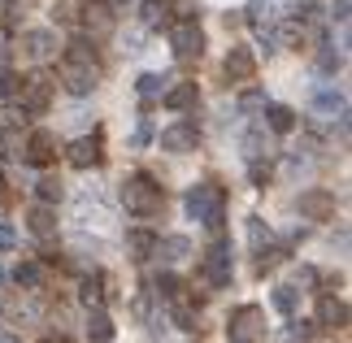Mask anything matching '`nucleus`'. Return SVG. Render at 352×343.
<instances>
[{
  "mask_svg": "<svg viewBox=\"0 0 352 343\" xmlns=\"http://www.w3.org/2000/svg\"><path fill=\"white\" fill-rule=\"evenodd\" d=\"M57 70H61V87L70 91V96H91L96 83H100V57H96V48H91L87 39L65 44Z\"/></svg>",
  "mask_w": 352,
  "mask_h": 343,
  "instance_id": "obj_1",
  "label": "nucleus"
},
{
  "mask_svg": "<svg viewBox=\"0 0 352 343\" xmlns=\"http://www.w3.org/2000/svg\"><path fill=\"white\" fill-rule=\"evenodd\" d=\"M118 196H122V209H126L131 217H157L161 204H166V191L157 187L153 174H131Z\"/></svg>",
  "mask_w": 352,
  "mask_h": 343,
  "instance_id": "obj_2",
  "label": "nucleus"
},
{
  "mask_svg": "<svg viewBox=\"0 0 352 343\" xmlns=\"http://www.w3.org/2000/svg\"><path fill=\"white\" fill-rule=\"evenodd\" d=\"M183 204H187V217H192V222H205V226L218 230L222 226V209H226V191L218 183H196L187 191Z\"/></svg>",
  "mask_w": 352,
  "mask_h": 343,
  "instance_id": "obj_3",
  "label": "nucleus"
},
{
  "mask_svg": "<svg viewBox=\"0 0 352 343\" xmlns=\"http://www.w3.org/2000/svg\"><path fill=\"white\" fill-rule=\"evenodd\" d=\"M243 148V161H248V178L256 187H265V178H270V157H274V135H270L265 126H252L248 135L239 140Z\"/></svg>",
  "mask_w": 352,
  "mask_h": 343,
  "instance_id": "obj_4",
  "label": "nucleus"
},
{
  "mask_svg": "<svg viewBox=\"0 0 352 343\" xmlns=\"http://www.w3.org/2000/svg\"><path fill=\"white\" fill-rule=\"evenodd\" d=\"M226 339L231 343H261L265 339V313L256 305H239L226 322Z\"/></svg>",
  "mask_w": 352,
  "mask_h": 343,
  "instance_id": "obj_5",
  "label": "nucleus"
},
{
  "mask_svg": "<svg viewBox=\"0 0 352 343\" xmlns=\"http://www.w3.org/2000/svg\"><path fill=\"white\" fill-rule=\"evenodd\" d=\"M170 48L179 61H200L205 57V31L196 26V18H179L170 26Z\"/></svg>",
  "mask_w": 352,
  "mask_h": 343,
  "instance_id": "obj_6",
  "label": "nucleus"
},
{
  "mask_svg": "<svg viewBox=\"0 0 352 343\" xmlns=\"http://www.w3.org/2000/svg\"><path fill=\"white\" fill-rule=\"evenodd\" d=\"M18 100H22V113H48L52 104V78L48 74H31L18 83Z\"/></svg>",
  "mask_w": 352,
  "mask_h": 343,
  "instance_id": "obj_7",
  "label": "nucleus"
},
{
  "mask_svg": "<svg viewBox=\"0 0 352 343\" xmlns=\"http://www.w3.org/2000/svg\"><path fill=\"white\" fill-rule=\"evenodd\" d=\"M78 13H83V31L91 39H109L113 35V5H104V0H87Z\"/></svg>",
  "mask_w": 352,
  "mask_h": 343,
  "instance_id": "obj_8",
  "label": "nucleus"
},
{
  "mask_svg": "<svg viewBox=\"0 0 352 343\" xmlns=\"http://www.w3.org/2000/svg\"><path fill=\"white\" fill-rule=\"evenodd\" d=\"M22 157L31 161V166H52V161H57V135L52 131H31L26 135V144H22Z\"/></svg>",
  "mask_w": 352,
  "mask_h": 343,
  "instance_id": "obj_9",
  "label": "nucleus"
},
{
  "mask_svg": "<svg viewBox=\"0 0 352 343\" xmlns=\"http://www.w3.org/2000/svg\"><path fill=\"white\" fill-rule=\"evenodd\" d=\"M196 144H200L196 122H174V126L161 131V148H166V153H196Z\"/></svg>",
  "mask_w": 352,
  "mask_h": 343,
  "instance_id": "obj_10",
  "label": "nucleus"
},
{
  "mask_svg": "<svg viewBox=\"0 0 352 343\" xmlns=\"http://www.w3.org/2000/svg\"><path fill=\"white\" fill-rule=\"evenodd\" d=\"M300 217H309V222H327V217H335V196L322 191V187L300 191Z\"/></svg>",
  "mask_w": 352,
  "mask_h": 343,
  "instance_id": "obj_11",
  "label": "nucleus"
},
{
  "mask_svg": "<svg viewBox=\"0 0 352 343\" xmlns=\"http://www.w3.org/2000/svg\"><path fill=\"white\" fill-rule=\"evenodd\" d=\"M205 274H209L213 287H226V283H231V248H226V239H218L205 252Z\"/></svg>",
  "mask_w": 352,
  "mask_h": 343,
  "instance_id": "obj_12",
  "label": "nucleus"
},
{
  "mask_svg": "<svg viewBox=\"0 0 352 343\" xmlns=\"http://www.w3.org/2000/svg\"><path fill=\"white\" fill-rule=\"evenodd\" d=\"M65 157H70V166H74V170H91V166H100V161H104V153H100V135H83V140H74Z\"/></svg>",
  "mask_w": 352,
  "mask_h": 343,
  "instance_id": "obj_13",
  "label": "nucleus"
},
{
  "mask_svg": "<svg viewBox=\"0 0 352 343\" xmlns=\"http://www.w3.org/2000/svg\"><path fill=\"white\" fill-rule=\"evenodd\" d=\"M22 48H26V57H31V61H52V57H57V35H52V31H26L22 35Z\"/></svg>",
  "mask_w": 352,
  "mask_h": 343,
  "instance_id": "obj_14",
  "label": "nucleus"
},
{
  "mask_svg": "<svg viewBox=\"0 0 352 343\" xmlns=\"http://www.w3.org/2000/svg\"><path fill=\"white\" fill-rule=\"evenodd\" d=\"M318 326H327V331H344L348 326V305L340 296H318Z\"/></svg>",
  "mask_w": 352,
  "mask_h": 343,
  "instance_id": "obj_15",
  "label": "nucleus"
},
{
  "mask_svg": "<svg viewBox=\"0 0 352 343\" xmlns=\"http://www.w3.org/2000/svg\"><path fill=\"white\" fill-rule=\"evenodd\" d=\"M222 70H226V78H231V83H248V78L256 74V57H252L248 48H231V52H226V65H222Z\"/></svg>",
  "mask_w": 352,
  "mask_h": 343,
  "instance_id": "obj_16",
  "label": "nucleus"
},
{
  "mask_svg": "<svg viewBox=\"0 0 352 343\" xmlns=\"http://www.w3.org/2000/svg\"><path fill=\"white\" fill-rule=\"evenodd\" d=\"M283 18H292V0H252V22L256 26H274Z\"/></svg>",
  "mask_w": 352,
  "mask_h": 343,
  "instance_id": "obj_17",
  "label": "nucleus"
},
{
  "mask_svg": "<svg viewBox=\"0 0 352 343\" xmlns=\"http://www.w3.org/2000/svg\"><path fill=\"white\" fill-rule=\"evenodd\" d=\"M314 113H318V118H327V122H344V118H348V100H344L340 91H331V87H327V91H318V96H314Z\"/></svg>",
  "mask_w": 352,
  "mask_h": 343,
  "instance_id": "obj_18",
  "label": "nucleus"
},
{
  "mask_svg": "<svg viewBox=\"0 0 352 343\" xmlns=\"http://www.w3.org/2000/svg\"><path fill=\"white\" fill-rule=\"evenodd\" d=\"M26 226H31V235H35V239H52V235H57V217H52L48 204H35L31 217H26Z\"/></svg>",
  "mask_w": 352,
  "mask_h": 343,
  "instance_id": "obj_19",
  "label": "nucleus"
},
{
  "mask_svg": "<svg viewBox=\"0 0 352 343\" xmlns=\"http://www.w3.org/2000/svg\"><path fill=\"white\" fill-rule=\"evenodd\" d=\"M87 339H91V343H109V339H113V322H109V313H104L100 305H91V318H87Z\"/></svg>",
  "mask_w": 352,
  "mask_h": 343,
  "instance_id": "obj_20",
  "label": "nucleus"
},
{
  "mask_svg": "<svg viewBox=\"0 0 352 343\" xmlns=\"http://www.w3.org/2000/svg\"><path fill=\"white\" fill-rule=\"evenodd\" d=\"M153 248H157V235H153V230H131V235H126V256L131 261H148V256H153Z\"/></svg>",
  "mask_w": 352,
  "mask_h": 343,
  "instance_id": "obj_21",
  "label": "nucleus"
},
{
  "mask_svg": "<svg viewBox=\"0 0 352 343\" xmlns=\"http://www.w3.org/2000/svg\"><path fill=\"white\" fill-rule=\"evenodd\" d=\"M140 22L148 26V31H161V26L170 22V5H166V0H144V5H140Z\"/></svg>",
  "mask_w": 352,
  "mask_h": 343,
  "instance_id": "obj_22",
  "label": "nucleus"
},
{
  "mask_svg": "<svg viewBox=\"0 0 352 343\" xmlns=\"http://www.w3.org/2000/svg\"><path fill=\"white\" fill-rule=\"evenodd\" d=\"M161 100H166V109L183 113V109H192V104H196V83H179V87L161 91Z\"/></svg>",
  "mask_w": 352,
  "mask_h": 343,
  "instance_id": "obj_23",
  "label": "nucleus"
},
{
  "mask_svg": "<svg viewBox=\"0 0 352 343\" xmlns=\"http://www.w3.org/2000/svg\"><path fill=\"white\" fill-rule=\"evenodd\" d=\"M187 252H192V239H183V235L157 239V248H153V256H161V261H183Z\"/></svg>",
  "mask_w": 352,
  "mask_h": 343,
  "instance_id": "obj_24",
  "label": "nucleus"
},
{
  "mask_svg": "<svg viewBox=\"0 0 352 343\" xmlns=\"http://www.w3.org/2000/svg\"><path fill=\"white\" fill-rule=\"evenodd\" d=\"M13 283L26 287V291H39V283H44V269H39L35 261H22V265L13 269Z\"/></svg>",
  "mask_w": 352,
  "mask_h": 343,
  "instance_id": "obj_25",
  "label": "nucleus"
},
{
  "mask_svg": "<svg viewBox=\"0 0 352 343\" xmlns=\"http://www.w3.org/2000/svg\"><path fill=\"white\" fill-rule=\"evenodd\" d=\"M265 118H270V131H274V135H283V131L296 126V113H292L287 104H265Z\"/></svg>",
  "mask_w": 352,
  "mask_h": 343,
  "instance_id": "obj_26",
  "label": "nucleus"
},
{
  "mask_svg": "<svg viewBox=\"0 0 352 343\" xmlns=\"http://www.w3.org/2000/svg\"><path fill=\"white\" fill-rule=\"evenodd\" d=\"M166 83H170L166 74H144V78H140V96H144V104H153L157 96L166 91Z\"/></svg>",
  "mask_w": 352,
  "mask_h": 343,
  "instance_id": "obj_27",
  "label": "nucleus"
},
{
  "mask_svg": "<svg viewBox=\"0 0 352 343\" xmlns=\"http://www.w3.org/2000/svg\"><path fill=\"white\" fill-rule=\"evenodd\" d=\"M35 191H39V200H44V204H52V200H61V178H39V183H35Z\"/></svg>",
  "mask_w": 352,
  "mask_h": 343,
  "instance_id": "obj_28",
  "label": "nucleus"
},
{
  "mask_svg": "<svg viewBox=\"0 0 352 343\" xmlns=\"http://www.w3.org/2000/svg\"><path fill=\"white\" fill-rule=\"evenodd\" d=\"M157 291L166 296V300H179L183 296V283L174 278V274H161V278H157Z\"/></svg>",
  "mask_w": 352,
  "mask_h": 343,
  "instance_id": "obj_29",
  "label": "nucleus"
},
{
  "mask_svg": "<svg viewBox=\"0 0 352 343\" xmlns=\"http://www.w3.org/2000/svg\"><path fill=\"white\" fill-rule=\"evenodd\" d=\"M292 18L314 22V18H318V0H292Z\"/></svg>",
  "mask_w": 352,
  "mask_h": 343,
  "instance_id": "obj_30",
  "label": "nucleus"
},
{
  "mask_svg": "<svg viewBox=\"0 0 352 343\" xmlns=\"http://www.w3.org/2000/svg\"><path fill=\"white\" fill-rule=\"evenodd\" d=\"M274 309L278 313H292L296 309V291H292V287H278V291H274Z\"/></svg>",
  "mask_w": 352,
  "mask_h": 343,
  "instance_id": "obj_31",
  "label": "nucleus"
},
{
  "mask_svg": "<svg viewBox=\"0 0 352 343\" xmlns=\"http://www.w3.org/2000/svg\"><path fill=\"white\" fill-rule=\"evenodd\" d=\"M174 322H179V331H196V313L187 305H174Z\"/></svg>",
  "mask_w": 352,
  "mask_h": 343,
  "instance_id": "obj_32",
  "label": "nucleus"
},
{
  "mask_svg": "<svg viewBox=\"0 0 352 343\" xmlns=\"http://www.w3.org/2000/svg\"><path fill=\"white\" fill-rule=\"evenodd\" d=\"M0 96H5V100L18 96V74H13V70H0Z\"/></svg>",
  "mask_w": 352,
  "mask_h": 343,
  "instance_id": "obj_33",
  "label": "nucleus"
},
{
  "mask_svg": "<svg viewBox=\"0 0 352 343\" xmlns=\"http://www.w3.org/2000/svg\"><path fill=\"white\" fill-rule=\"evenodd\" d=\"M83 300H87V309L100 305V278H87V283H83Z\"/></svg>",
  "mask_w": 352,
  "mask_h": 343,
  "instance_id": "obj_34",
  "label": "nucleus"
},
{
  "mask_svg": "<svg viewBox=\"0 0 352 343\" xmlns=\"http://www.w3.org/2000/svg\"><path fill=\"white\" fill-rule=\"evenodd\" d=\"M13 243H18V235H13V226H5V222H0V252H9Z\"/></svg>",
  "mask_w": 352,
  "mask_h": 343,
  "instance_id": "obj_35",
  "label": "nucleus"
},
{
  "mask_svg": "<svg viewBox=\"0 0 352 343\" xmlns=\"http://www.w3.org/2000/svg\"><path fill=\"white\" fill-rule=\"evenodd\" d=\"M148 140H153V126H148V118H144V122H140V131H135V140H131V144H135V148H144Z\"/></svg>",
  "mask_w": 352,
  "mask_h": 343,
  "instance_id": "obj_36",
  "label": "nucleus"
},
{
  "mask_svg": "<svg viewBox=\"0 0 352 343\" xmlns=\"http://www.w3.org/2000/svg\"><path fill=\"white\" fill-rule=\"evenodd\" d=\"M348 5H352V0H335V5H331V18L335 22H348Z\"/></svg>",
  "mask_w": 352,
  "mask_h": 343,
  "instance_id": "obj_37",
  "label": "nucleus"
},
{
  "mask_svg": "<svg viewBox=\"0 0 352 343\" xmlns=\"http://www.w3.org/2000/svg\"><path fill=\"white\" fill-rule=\"evenodd\" d=\"M261 104H265V96H261V91H248V96L239 100V109H261Z\"/></svg>",
  "mask_w": 352,
  "mask_h": 343,
  "instance_id": "obj_38",
  "label": "nucleus"
},
{
  "mask_svg": "<svg viewBox=\"0 0 352 343\" xmlns=\"http://www.w3.org/2000/svg\"><path fill=\"white\" fill-rule=\"evenodd\" d=\"M166 5L179 9V18H196V13H192V0H166Z\"/></svg>",
  "mask_w": 352,
  "mask_h": 343,
  "instance_id": "obj_39",
  "label": "nucleus"
},
{
  "mask_svg": "<svg viewBox=\"0 0 352 343\" xmlns=\"http://www.w3.org/2000/svg\"><path fill=\"white\" fill-rule=\"evenodd\" d=\"M318 65L331 74V70H340V57H335V52H322V61H318Z\"/></svg>",
  "mask_w": 352,
  "mask_h": 343,
  "instance_id": "obj_40",
  "label": "nucleus"
},
{
  "mask_svg": "<svg viewBox=\"0 0 352 343\" xmlns=\"http://www.w3.org/2000/svg\"><path fill=\"white\" fill-rule=\"evenodd\" d=\"M296 283H305V287H314V283H318V274H314V269H309V265H305V269H296Z\"/></svg>",
  "mask_w": 352,
  "mask_h": 343,
  "instance_id": "obj_41",
  "label": "nucleus"
},
{
  "mask_svg": "<svg viewBox=\"0 0 352 343\" xmlns=\"http://www.w3.org/2000/svg\"><path fill=\"white\" fill-rule=\"evenodd\" d=\"M0 343H22V339H18V335H9L5 326H0Z\"/></svg>",
  "mask_w": 352,
  "mask_h": 343,
  "instance_id": "obj_42",
  "label": "nucleus"
},
{
  "mask_svg": "<svg viewBox=\"0 0 352 343\" xmlns=\"http://www.w3.org/2000/svg\"><path fill=\"white\" fill-rule=\"evenodd\" d=\"M44 343H70V339H57V335H48V339H44Z\"/></svg>",
  "mask_w": 352,
  "mask_h": 343,
  "instance_id": "obj_43",
  "label": "nucleus"
},
{
  "mask_svg": "<svg viewBox=\"0 0 352 343\" xmlns=\"http://www.w3.org/2000/svg\"><path fill=\"white\" fill-rule=\"evenodd\" d=\"M109 5H126V0H109Z\"/></svg>",
  "mask_w": 352,
  "mask_h": 343,
  "instance_id": "obj_44",
  "label": "nucleus"
},
{
  "mask_svg": "<svg viewBox=\"0 0 352 343\" xmlns=\"http://www.w3.org/2000/svg\"><path fill=\"white\" fill-rule=\"evenodd\" d=\"M0 5H9V0H0Z\"/></svg>",
  "mask_w": 352,
  "mask_h": 343,
  "instance_id": "obj_45",
  "label": "nucleus"
}]
</instances>
